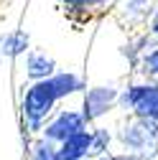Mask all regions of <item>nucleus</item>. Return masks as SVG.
<instances>
[{
	"label": "nucleus",
	"mask_w": 158,
	"mask_h": 160,
	"mask_svg": "<svg viewBox=\"0 0 158 160\" xmlns=\"http://www.w3.org/2000/svg\"><path fill=\"white\" fill-rule=\"evenodd\" d=\"M150 33L158 36V5L153 8V18H150Z\"/></svg>",
	"instance_id": "obj_15"
},
{
	"label": "nucleus",
	"mask_w": 158,
	"mask_h": 160,
	"mask_svg": "<svg viewBox=\"0 0 158 160\" xmlns=\"http://www.w3.org/2000/svg\"><path fill=\"white\" fill-rule=\"evenodd\" d=\"M117 97H120V92H117L112 84H102V87H92L87 89L84 99H82V114L87 119V125L89 122H97L100 117H105L115 104H117Z\"/></svg>",
	"instance_id": "obj_3"
},
{
	"label": "nucleus",
	"mask_w": 158,
	"mask_h": 160,
	"mask_svg": "<svg viewBox=\"0 0 158 160\" xmlns=\"http://www.w3.org/2000/svg\"><path fill=\"white\" fill-rule=\"evenodd\" d=\"M61 3H64L66 8H74V10H82V8H87V3H84V0H61Z\"/></svg>",
	"instance_id": "obj_14"
},
{
	"label": "nucleus",
	"mask_w": 158,
	"mask_h": 160,
	"mask_svg": "<svg viewBox=\"0 0 158 160\" xmlns=\"http://www.w3.org/2000/svg\"><path fill=\"white\" fill-rule=\"evenodd\" d=\"M28 51V33L23 31H13V33H5L0 36V56H21Z\"/></svg>",
	"instance_id": "obj_8"
},
{
	"label": "nucleus",
	"mask_w": 158,
	"mask_h": 160,
	"mask_svg": "<svg viewBox=\"0 0 158 160\" xmlns=\"http://www.w3.org/2000/svg\"><path fill=\"white\" fill-rule=\"evenodd\" d=\"M97 160H145L143 152H120V155H100Z\"/></svg>",
	"instance_id": "obj_13"
},
{
	"label": "nucleus",
	"mask_w": 158,
	"mask_h": 160,
	"mask_svg": "<svg viewBox=\"0 0 158 160\" xmlns=\"http://www.w3.org/2000/svg\"><path fill=\"white\" fill-rule=\"evenodd\" d=\"M84 160H89V158H84Z\"/></svg>",
	"instance_id": "obj_17"
},
{
	"label": "nucleus",
	"mask_w": 158,
	"mask_h": 160,
	"mask_svg": "<svg viewBox=\"0 0 158 160\" xmlns=\"http://www.w3.org/2000/svg\"><path fill=\"white\" fill-rule=\"evenodd\" d=\"M148 5H150V0H128V5H125V15H130V18L143 15Z\"/></svg>",
	"instance_id": "obj_12"
},
{
	"label": "nucleus",
	"mask_w": 158,
	"mask_h": 160,
	"mask_svg": "<svg viewBox=\"0 0 158 160\" xmlns=\"http://www.w3.org/2000/svg\"><path fill=\"white\" fill-rule=\"evenodd\" d=\"M49 82H51V87H54V92H56L59 99H66V97L76 94L79 89H84L82 76L74 74V71H56Z\"/></svg>",
	"instance_id": "obj_7"
},
{
	"label": "nucleus",
	"mask_w": 158,
	"mask_h": 160,
	"mask_svg": "<svg viewBox=\"0 0 158 160\" xmlns=\"http://www.w3.org/2000/svg\"><path fill=\"white\" fill-rule=\"evenodd\" d=\"M92 155V130H82L59 142V160H84Z\"/></svg>",
	"instance_id": "obj_5"
},
{
	"label": "nucleus",
	"mask_w": 158,
	"mask_h": 160,
	"mask_svg": "<svg viewBox=\"0 0 158 160\" xmlns=\"http://www.w3.org/2000/svg\"><path fill=\"white\" fill-rule=\"evenodd\" d=\"M56 74V61L44 53V51H31L26 56V76L31 82H41V79H51Z\"/></svg>",
	"instance_id": "obj_6"
},
{
	"label": "nucleus",
	"mask_w": 158,
	"mask_h": 160,
	"mask_svg": "<svg viewBox=\"0 0 158 160\" xmlns=\"http://www.w3.org/2000/svg\"><path fill=\"white\" fill-rule=\"evenodd\" d=\"M140 74L150 79L153 84H158V48H150L140 56Z\"/></svg>",
	"instance_id": "obj_10"
},
{
	"label": "nucleus",
	"mask_w": 158,
	"mask_h": 160,
	"mask_svg": "<svg viewBox=\"0 0 158 160\" xmlns=\"http://www.w3.org/2000/svg\"><path fill=\"white\" fill-rule=\"evenodd\" d=\"M56 102H59V97H56L49 79H41V82H33L31 87H26L23 102H21L26 127L31 132H41L46 127V117L54 112Z\"/></svg>",
	"instance_id": "obj_1"
},
{
	"label": "nucleus",
	"mask_w": 158,
	"mask_h": 160,
	"mask_svg": "<svg viewBox=\"0 0 158 160\" xmlns=\"http://www.w3.org/2000/svg\"><path fill=\"white\" fill-rule=\"evenodd\" d=\"M87 130V119L82 112H76V109H61L51 122H46L44 127V137H49L51 142H64L66 137L76 135V132H82Z\"/></svg>",
	"instance_id": "obj_4"
},
{
	"label": "nucleus",
	"mask_w": 158,
	"mask_h": 160,
	"mask_svg": "<svg viewBox=\"0 0 158 160\" xmlns=\"http://www.w3.org/2000/svg\"><path fill=\"white\" fill-rule=\"evenodd\" d=\"M110 142H112V135H110L107 127H97V130H92V155H94V158L107 155Z\"/></svg>",
	"instance_id": "obj_11"
},
{
	"label": "nucleus",
	"mask_w": 158,
	"mask_h": 160,
	"mask_svg": "<svg viewBox=\"0 0 158 160\" xmlns=\"http://www.w3.org/2000/svg\"><path fill=\"white\" fill-rule=\"evenodd\" d=\"M31 160H59V145L49 137H38L31 145Z\"/></svg>",
	"instance_id": "obj_9"
},
{
	"label": "nucleus",
	"mask_w": 158,
	"mask_h": 160,
	"mask_svg": "<svg viewBox=\"0 0 158 160\" xmlns=\"http://www.w3.org/2000/svg\"><path fill=\"white\" fill-rule=\"evenodd\" d=\"M87 3V8H94V5H105V3H110V0H84Z\"/></svg>",
	"instance_id": "obj_16"
},
{
	"label": "nucleus",
	"mask_w": 158,
	"mask_h": 160,
	"mask_svg": "<svg viewBox=\"0 0 158 160\" xmlns=\"http://www.w3.org/2000/svg\"><path fill=\"white\" fill-rule=\"evenodd\" d=\"M117 104L123 109H130L140 119H155L158 122V84H153V82L130 84L128 89L120 92Z\"/></svg>",
	"instance_id": "obj_2"
}]
</instances>
